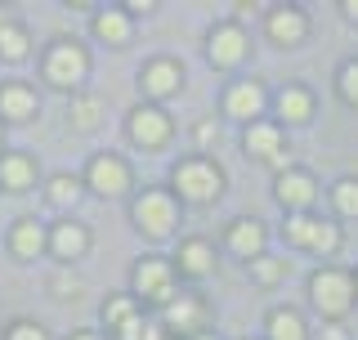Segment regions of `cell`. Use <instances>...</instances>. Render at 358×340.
<instances>
[{
  "instance_id": "obj_19",
  "label": "cell",
  "mask_w": 358,
  "mask_h": 340,
  "mask_svg": "<svg viewBox=\"0 0 358 340\" xmlns=\"http://www.w3.org/2000/svg\"><path fill=\"white\" fill-rule=\"evenodd\" d=\"M36 157L31 153H5L0 157V188L5 192H27L36 188Z\"/></svg>"
},
{
  "instance_id": "obj_15",
  "label": "cell",
  "mask_w": 358,
  "mask_h": 340,
  "mask_svg": "<svg viewBox=\"0 0 358 340\" xmlns=\"http://www.w3.org/2000/svg\"><path fill=\"white\" fill-rule=\"evenodd\" d=\"M242 148L246 157H255V162H278L287 148H282V126L278 121H251L242 134Z\"/></svg>"
},
{
  "instance_id": "obj_13",
  "label": "cell",
  "mask_w": 358,
  "mask_h": 340,
  "mask_svg": "<svg viewBox=\"0 0 358 340\" xmlns=\"http://www.w3.org/2000/svg\"><path fill=\"white\" fill-rule=\"evenodd\" d=\"M278 201H282L287 211L305 215L313 201H318V184H313L309 170H282V175H278Z\"/></svg>"
},
{
  "instance_id": "obj_25",
  "label": "cell",
  "mask_w": 358,
  "mask_h": 340,
  "mask_svg": "<svg viewBox=\"0 0 358 340\" xmlns=\"http://www.w3.org/2000/svg\"><path fill=\"white\" fill-rule=\"evenodd\" d=\"M134 318H143V304L134 296H108L103 300V327L108 332H121V327L134 323Z\"/></svg>"
},
{
  "instance_id": "obj_6",
  "label": "cell",
  "mask_w": 358,
  "mask_h": 340,
  "mask_svg": "<svg viewBox=\"0 0 358 340\" xmlns=\"http://www.w3.org/2000/svg\"><path fill=\"white\" fill-rule=\"evenodd\" d=\"M354 291L358 287L345 269H318V274L309 278V300L322 318H345L350 304H354Z\"/></svg>"
},
{
  "instance_id": "obj_34",
  "label": "cell",
  "mask_w": 358,
  "mask_h": 340,
  "mask_svg": "<svg viewBox=\"0 0 358 340\" xmlns=\"http://www.w3.org/2000/svg\"><path fill=\"white\" fill-rule=\"evenodd\" d=\"M210 134H215V126H210V121H201V126H197V143H210Z\"/></svg>"
},
{
  "instance_id": "obj_9",
  "label": "cell",
  "mask_w": 358,
  "mask_h": 340,
  "mask_svg": "<svg viewBox=\"0 0 358 340\" xmlns=\"http://www.w3.org/2000/svg\"><path fill=\"white\" fill-rule=\"evenodd\" d=\"M126 134H130V143L134 148H143V153H152V148H166L171 143V134H175V121L166 117L157 104H139L126 117Z\"/></svg>"
},
{
  "instance_id": "obj_10",
  "label": "cell",
  "mask_w": 358,
  "mask_h": 340,
  "mask_svg": "<svg viewBox=\"0 0 358 340\" xmlns=\"http://www.w3.org/2000/svg\"><path fill=\"white\" fill-rule=\"evenodd\" d=\"M251 54V36H246L242 22H215L206 36V59L215 67H238Z\"/></svg>"
},
{
  "instance_id": "obj_38",
  "label": "cell",
  "mask_w": 358,
  "mask_h": 340,
  "mask_svg": "<svg viewBox=\"0 0 358 340\" xmlns=\"http://www.w3.org/2000/svg\"><path fill=\"white\" fill-rule=\"evenodd\" d=\"M0 157H5V130H0Z\"/></svg>"
},
{
  "instance_id": "obj_8",
  "label": "cell",
  "mask_w": 358,
  "mask_h": 340,
  "mask_svg": "<svg viewBox=\"0 0 358 340\" xmlns=\"http://www.w3.org/2000/svg\"><path fill=\"white\" fill-rule=\"evenodd\" d=\"M130 184H134V175H130L126 157H117V153H94V157H90L85 188H94L99 197H126Z\"/></svg>"
},
{
  "instance_id": "obj_35",
  "label": "cell",
  "mask_w": 358,
  "mask_h": 340,
  "mask_svg": "<svg viewBox=\"0 0 358 340\" xmlns=\"http://www.w3.org/2000/svg\"><path fill=\"white\" fill-rule=\"evenodd\" d=\"M67 340H103V336H99V332H72Z\"/></svg>"
},
{
  "instance_id": "obj_24",
  "label": "cell",
  "mask_w": 358,
  "mask_h": 340,
  "mask_svg": "<svg viewBox=\"0 0 358 340\" xmlns=\"http://www.w3.org/2000/svg\"><path fill=\"white\" fill-rule=\"evenodd\" d=\"M278 112H282L291 126H300V121L313 117V94H309L305 85H287L282 94H278Z\"/></svg>"
},
{
  "instance_id": "obj_23",
  "label": "cell",
  "mask_w": 358,
  "mask_h": 340,
  "mask_svg": "<svg viewBox=\"0 0 358 340\" xmlns=\"http://www.w3.org/2000/svg\"><path fill=\"white\" fill-rule=\"evenodd\" d=\"M67 121H72V130H81V134L99 130V121H103V99H99V94H81V90H76L72 104H67Z\"/></svg>"
},
{
  "instance_id": "obj_26",
  "label": "cell",
  "mask_w": 358,
  "mask_h": 340,
  "mask_svg": "<svg viewBox=\"0 0 358 340\" xmlns=\"http://www.w3.org/2000/svg\"><path fill=\"white\" fill-rule=\"evenodd\" d=\"M27 50H31L27 27L5 18V22H0V59H5V63H18V59H27Z\"/></svg>"
},
{
  "instance_id": "obj_16",
  "label": "cell",
  "mask_w": 358,
  "mask_h": 340,
  "mask_svg": "<svg viewBox=\"0 0 358 340\" xmlns=\"http://www.w3.org/2000/svg\"><path fill=\"white\" fill-rule=\"evenodd\" d=\"M41 112V99L27 81H0V121H31Z\"/></svg>"
},
{
  "instance_id": "obj_7",
  "label": "cell",
  "mask_w": 358,
  "mask_h": 340,
  "mask_svg": "<svg viewBox=\"0 0 358 340\" xmlns=\"http://www.w3.org/2000/svg\"><path fill=\"white\" fill-rule=\"evenodd\" d=\"M282 237L291 246H300V251H313V255H331L341 246V229L318 220V215H291L282 224Z\"/></svg>"
},
{
  "instance_id": "obj_36",
  "label": "cell",
  "mask_w": 358,
  "mask_h": 340,
  "mask_svg": "<svg viewBox=\"0 0 358 340\" xmlns=\"http://www.w3.org/2000/svg\"><path fill=\"white\" fill-rule=\"evenodd\" d=\"M341 9H345V14H350V18L358 22V0H345V5H341Z\"/></svg>"
},
{
  "instance_id": "obj_12",
  "label": "cell",
  "mask_w": 358,
  "mask_h": 340,
  "mask_svg": "<svg viewBox=\"0 0 358 340\" xmlns=\"http://www.w3.org/2000/svg\"><path fill=\"white\" fill-rule=\"evenodd\" d=\"M175 274H184V278H210L215 274V242L210 237H184L179 242V255H175Z\"/></svg>"
},
{
  "instance_id": "obj_20",
  "label": "cell",
  "mask_w": 358,
  "mask_h": 340,
  "mask_svg": "<svg viewBox=\"0 0 358 340\" xmlns=\"http://www.w3.org/2000/svg\"><path fill=\"white\" fill-rule=\"evenodd\" d=\"M50 251L63 260V264H72V260H81L90 251V229L85 224H72V220H63V224H54L50 229Z\"/></svg>"
},
{
  "instance_id": "obj_3",
  "label": "cell",
  "mask_w": 358,
  "mask_h": 340,
  "mask_svg": "<svg viewBox=\"0 0 358 340\" xmlns=\"http://www.w3.org/2000/svg\"><path fill=\"white\" fill-rule=\"evenodd\" d=\"M41 72H45V81H50L54 90H81V81L90 76V54H85V45L81 41H72V36H59L45 50V63H41Z\"/></svg>"
},
{
  "instance_id": "obj_29",
  "label": "cell",
  "mask_w": 358,
  "mask_h": 340,
  "mask_svg": "<svg viewBox=\"0 0 358 340\" xmlns=\"http://www.w3.org/2000/svg\"><path fill=\"white\" fill-rule=\"evenodd\" d=\"M246 269H251V278L260 282V287H273L278 278H287V260H273V255H255Z\"/></svg>"
},
{
  "instance_id": "obj_40",
  "label": "cell",
  "mask_w": 358,
  "mask_h": 340,
  "mask_svg": "<svg viewBox=\"0 0 358 340\" xmlns=\"http://www.w3.org/2000/svg\"><path fill=\"white\" fill-rule=\"evenodd\" d=\"M166 340H171V336H166Z\"/></svg>"
},
{
  "instance_id": "obj_2",
  "label": "cell",
  "mask_w": 358,
  "mask_h": 340,
  "mask_svg": "<svg viewBox=\"0 0 358 340\" xmlns=\"http://www.w3.org/2000/svg\"><path fill=\"white\" fill-rule=\"evenodd\" d=\"M130 220H134V229L143 237L162 242V237H171L175 224H179V197L171 188H143L139 197L130 201Z\"/></svg>"
},
{
  "instance_id": "obj_22",
  "label": "cell",
  "mask_w": 358,
  "mask_h": 340,
  "mask_svg": "<svg viewBox=\"0 0 358 340\" xmlns=\"http://www.w3.org/2000/svg\"><path fill=\"white\" fill-rule=\"evenodd\" d=\"M9 251L18 260H36L41 251H50V233H45V224H36L31 215H22V220L9 229Z\"/></svg>"
},
{
  "instance_id": "obj_28",
  "label": "cell",
  "mask_w": 358,
  "mask_h": 340,
  "mask_svg": "<svg viewBox=\"0 0 358 340\" xmlns=\"http://www.w3.org/2000/svg\"><path fill=\"white\" fill-rule=\"evenodd\" d=\"M268 340H309L305 318L296 309H273L268 313Z\"/></svg>"
},
{
  "instance_id": "obj_1",
  "label": "cell",
  "mask_w": 358,
  "mask_h": 340,
  "mask_svg": "<svg viewBox=\"0 0 358 340\" xmlns=\"http://www.w3.org/2000/svg\"><path fill=\"white\" fill-rule=\"evenodd\" d=\"M171 184H175V197L188 201V206H210V201H220L224 192V170L210 162V157H184V162H175L171 170Z\"/></svg>"
},
{
  "instance_id": "obj_33",
  "label": "cell",
  "mask_w": 358,
  "mask_h": 340,
  "mask_svg": "<svg viewBox=\"0 0 358 340\" xmlns=\"http://www.w3.org/2000/svg\"><path fill=\"white\" fill-rule=\"evenodd\" d=\"M121 9H126V14L134 18V14H152L157 5H152V0H126V5H121Z\"/></svg>"
},
{
  "instance_id": "obj_11",
  "label": "cell",
  "mask_w": 358,
  "mask_h": 340,
  "mask_svg": "<svg viewBox=\"0 0 358 340\" xmlns=\"http://www.w3.org/2000/svg\"><path fill=\"white\" fill-rule=\"evenodd\" d=\"M139 90H143V99L162 104V99H171V94L184 90V67L175 59H148L139 67Z\"/></svg>"
},
{
  "instance_id": "obj_5",
  "label": "cell",
  "mask_w": 358,
  "mask_h": 340,
  "mask_svg": "<svg viewBox=\"0 0 358 340\" xmlns=\"http://www.w3.org/2000/svg\"><path fill=\"white\" fill-rule=\"evenodd\" d=\"M162 327H166V336H171V340H179V336H188V340L206 336V327H210V300L201 296V291H179V296L162 309Z\"/></svg>"
},
{
  "instance_id": "obj_32",
  "label": "cell",
  "mask_w": 358,
  "mask_h": 340,
  "mask_svg": "<svg viewBox=\"0 0 358 340\" xmlns=\"http://www.w3.org/2000/svg\"><path fill=\"white\" fill-rule=\"evenodd\" d=\"M336 85H341V99L350 108H358V59H350L341 67V76H336Z\"/></svg>"
},
{
  "instance_id": "obj_17",
  "label": "cell",
  "mask_w": 358,
  "mask_h": 340,
  "mask_svg": "<svg viewBox=\"0 0 358 340\" xmlns=\"http://www.w3.org/2000/svg\"><path fill=\"white\" fill-rule=\"evenodd\" d=\"M90 31H94V36L103 41V45H112V50H121V45H130L134 18H130L121 5H112V9H94V18H90Z\"/></svg>"
},
{
  "instance_id": "obj_18",
  "label": "cell",
  "mask_w": 358,
  "mask_h": 340,
  "mask_svg": "<svg viewBox=\"0 0 358 340\" xmlns=\"http://www.w3.org/2000/svg\"><path fill=\"white\" fill-rule=\"evenodd\" d=\"M264 224L260 220H233L229 224V233H224V246H229L233 255H242L246 264H251L255 255H264Z\"/></svg>"
},
{
  "instance_id": "obj_4",
  "label": "cell",
  "mask_w": 358,
  "mask_h": 340,
  "mask_svg": "<svg viewBox=\"0 0 358 340\" xmlns=\"http://www.w3.org/2000/svg\"><path fill=\"white\" fill-rule=\"evenodd\" d=\"M175 260H162V255H143L139 264H134L130 274V287H134V300L139 304H157V309H166V304L175 300Z\"/></svg>"
},
{
  "instance_id": "obj_39",
  "label": "cell",
  "mask_w": 358,
  "mask_h": 340,
  "mask_svg": "<svg viewBox=\"0 0 358 340\" xmlns=\"http://www.w3.org/2000/svg\"><path fill=\"white\" fill-rule=\"evenodd\" d=\"M0 22H5V14H0Z\"/></svg>"
},
{
  "instance_id": "obj_27",
  "label": "cell",
  "mask_w": 358,
  "mask_h": 340,
  "mask_svg": "<svg viewBox=\"0 0 358 340\" xmlns=\"http://www.w3.org/2000/svg\"><path fill=\"white\" fill-rule=\"evenodd\" d=\"M81 192H85V184L76 175H50L45 179V197H50V206H76L81 201Z\"/></svg>"
},
{
  "instance_id": "obj_37",
  "label": "cell",
  "mask_w": 358,
  "mask_h": 340,
  "mask_svg": "<svg viewBox=\"0 0 358 340\" xmlns=\"http://www.w3.org/2000/svg\"><path fill=\"white\" fill-rule=\"evenodd\" d=\"M197 340H220V336H215V332H206V336H197Z\"/></svg>"
},
{
  "instance_id": "obj_31",
  "label": "cell",
  "mask_w": 358,
  "mask_h": 340,
  "mask_svg": "<svg viewBox=\"0 0 358 340\" xmlns=\"http://www.w3.org/2000/svg\"><path fill=\"white\" fill-rule=\"evenodd\" d=\"M331 197H336V211L341 215H358V179H341L331 188Z\"/></svg>"
},
{
  "instance_id": "obj_14",
  "label": "cell",
  "mask_w": 358,
  "mask_h": 340,
  "mask_svg": "<svg viewBox=\"0 0 358 340\" xmlns=\"http://www.w3.org/2000/svg\"><path fill=\"white\" fill-rule=\"evenodd\" d=\"M264 104H268V94H264L260 81H233L229 94H224V112L238 117V121H246V126L264 112Z\"/></svg>"
},
{
  "instance_id": "obj_21",
  "label": "cell",
  "mask_w": 358,
  "mask_h": 340,
  "mask_svg": "<svg viewBox=\"0 0 358 340\" xmlns=\"http://www.w3.org/2000/svg\"><path fill=\"white\" fill-rule=\"evenodd\" d=\"M268 36H273L278 45H300L309 36V18H305V9H296V5H278L273 14H268Z\"/></svg>"
},
{
  "instance_id": "obj_30",
  "label": "cell",
  "mask_w": 358,
  "mask_h": 340,
  "mask_svg": "<svg viewBox=\"0 0 358 340\" xmlns=\"http://www.w3.org/2000/svg\"><path fill=\"white\" fill-rule=\"evenodd\" d=\"M5 340H50V332H45L36 318H14L5 327Z\"/></svg>"
}]
</instances>
